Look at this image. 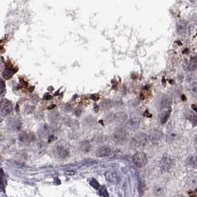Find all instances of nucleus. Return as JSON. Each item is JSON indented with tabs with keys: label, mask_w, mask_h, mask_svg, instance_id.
<instances>
[{
	"label": "nucleus",
	"mask_w": 197,
	"mask_h": 197,
	"mask_svg": "<svg viewBox=\"0 0 197 197\" xmlns=\"http://www.w3.org/2000/svg\"><path fill=\"white\" fill-rule=\"evenodd\" d=\"M90 98H93V99L95 100V101H97V100H99V96H98L97 97H96V96H95V94H94V96H93H93H90Z\"/></svg>",
	"instance_id": "nucleus-22"
},
{
	"label": "nucleus",
	"mask_w": 197,
	"mask_h": 197,
	"mask_svg": "<svg viewBox=\"0 0 197 197\" xmlns=\"http://www.w3.org/2000/svg\"><path fill=\"white\" fill-rule=\"evenodd\" d=\"M189 68L192 71L197 68V56H193L189 62Z\"/></svg>",
	"instance_id": "nucleus-16"
},
{
	"label": "nucleus",
	"mask_w": 197,
	"mask_h": 197,
	"mask_svg": "<svg viewBox=\"0 0 197 197\" xmlns=\"http://www.w3.org/2000/svg\"><path fill=\"white\" fill-rule=\"evenodd\" d=\"M149 139L153 144H158L161 142L163 138V133L159 129H152L149 132Z\"/></svg>",
	"instance_id": "nucleus-3"
},
{
	"label": "nucleus",
	"mask_w": 197,
	"mask_h": 197,
	"mask_svg": "<svg viewBox=\"0 0 197 197\" xmlns=\"http://www.w3.org/2000/svg\"><path fill=\"white\" fill-rule=\"evenodd\" d=\"M187 164L193 167H197V155H193L189 156L187 159Z\"/></svg>",
	"instance_id": "nucleus-14"
},
{
	"label": "nucleus",
	"mask_w": 197,
	"mask_h": 197,
	"mask_svg": "<svg viewBox=\"0 0 197 197\" xmlns=\"http://www.w3.org/2000/svg\"><path fill=\"white\" fill-rule=\"evenodd\" d=\"M111 154V149L108 146H102L100 148H98L96 152V155L97 157H106Z\"/></svg>",
	"instance_id": "nucleus-7"
},
{
	"label": "nucleus",
	"mask_w": 197,
	"mask_h": 197,
	"mask_svg": "<svg viewBox=\"0 0 197 197\" xmlns=\"http://www.w3.org/2000/svg\"><path fill=\"white\" fill-rule=\"evenodd\" d=\"M13 110V105L11 102L8 100L1 101V115L2 117H7L9 115Z\"/></svg>",
	"instance_id": "nucleus-4"
},
{
	"label": "nucleus",
	"mask_w": 197,
	"mask_h": 197,
	"mask_svg": "<svg viewBox=\"0 0 197 197\" xmlns=\"http://www.w3.org/2000/svg\"><path fill=\"white\" fill-rule=\"evenodd\" d=\"M170 105V100L167 96H163L160 99L159 102V107L160 110L166 109L169 107Z\"/></svg>",
	"instance_id": "nucleus-10"
},
{
	"label": "nucleus",
	"mask_w": 197,
	"mask_h": 197,
	"mask_svg": "<svg viewBox=\"0 0 197 197\" xmlns=\"http://www.w3.org/2000/svg\"><path fill=\"white\" fill-rule=\"evenodd\" d=\"M51 98H52V96H51V95L49 94V93H46V94L44 96V97H43V100H51Z\"/></svg>",
	"instance_id": "nucleus-21"
},
{
	"label": "nucleus",
	"mask_w": 197,
	"mask_h": 197,
	"mask_svg": "<svg viewBox=\"0 0 197 197\" xmlns=\"http://www.w3.org/2000/svg\"><path fill=\"white\" fill-rule=\"evenodd\" d=\"M16 72V68H12V66H6V68H5V71H4L3 72V76L5 79H8L11 77H12V76H13Z\"/></svg>",
	"instance_id": "nucleus-12"
},
{
	"label": "nucleus",
	"mask_w": 197,
	"mask_h": 197,
	"mask_svg": "<svg viewBox=\"0 0 197 197\" xmlns=\"http://www.w3.org/2000/svg\"><path fill=\"white\" fill-rule=\"evenodd\" d=\"M29 139V135L27 134L26 133H22L19 135V140L21 142H26V141L28 140Z\"/></svg>",
	"instance_id": "nucleus-19"
},
{
	"label": "nucleus",
	"mask_w": 197,
	"mask_h": 197,
	"mask_svg": "<svg viewBox=\"0 0 197 197\" xmlns=\"http://www.w3.org/2000/svg\"><path fill=\"white\" fill-rule=\"evenodd\" d=\"M106 178L110 182L117 184L119 181V177L115 172H110L106 174Z\"/></svg>",
	"instance_id": "nucleus-11"
},
{
	"label": "nucleus",
	"mask_w": 197,
	"mask_h": 197,
	"mask_svg": "<svg viewBox=\"0 0 197 197\" xmlns=\"http://www.w3.org/2000/svg\"><path fill=\"white\" fill-rule=\"evenodd\" d=\"M149 142V137L144 133L136 134L131 139V145L134 148H141L146 146Z\"/></svg>",
	"instance_id": "nucleus-1"
},
{
	"label": "nucleus",
	"mask_w": 197,
	"mask_h": 197,
	"mask_svg": "<svg viewBox=\"0 0 197 197\" xmlns=\"http://www.w3.org/2000/svg\"><path fill=\"white\" fill-rule=\"evenodd\" d=\"M178 197H181V196H178Z\"/></svg>",
	"instance_id": "nucleus-24"
},
{
	"label": "nucleus",
	"mask_w": 197,
	"mask_h": 197,
	"mask_svg": "<svg viewBox=\"0 0 197 197\" xmlns=\"http://www.w3.org/2000/svg\"><path fill=\"white\" fill-rule=\"evenodd\" d=\"M133 164L138 167H143L148 163V158L144 153L139 152L133 155Z\"/></svg>",
	"instance_id": "nucleus-2"
},
{
	"label": "nucleus",
	"mask_w": 197,
	"mask_h": 197,
	"mask_svg": "<svg viewBox=\"0 0 197 197\" xmlns=\"http://www.w3.org/2000/svg\"><path fill=\"white\" fill-rule=\"evenodd\" d=\"M81 149H82V151L84 152H88L90 150V146L89 142H84L82 143V146H81Z\"/></svg>",
	"instance_id": "nucleus-18"
},
{
	"label": "nucleus",
	"mask_w": 197,
	"mask_h": 197,
	"mask_svg": "<svg viewBox=\"0 0 197 197\" xmlns=\"http://www.w3.org/2000/svg\"><path fill=\"white\" fill-rule=\"evenodd\" d=\"M191 3H195L194 6H197V1H191Z\"/></svg>",
	"instance_id": "nucleus-23"
},
{
	"label": "nucleus",
	"mask_w": 197,
	"mask_h": 197,
	"mask_svg": "<svg viewBox=\"0 0 197 197\" xmlns=\"http://www.w3.org/2000/svg\"><path fill=\"white\" fill-rule=\"evenodd\" d=\"M170 111H171L170 109H169V110H166V111H165V112L162 114V115L161 117V122L162 123V124H165V122H167V119H168V118L170 117Z\"/></svg>",
	"instance_id": "nucleus-15"
},
{
	"label": "nucleus",
	"mask_w": 197,
	"mask_h": 197,
	"mask_svg": "<svg viewBox=\"0 0 197 197\" xmlns=\"http://www.w3.org/2000/svg\"><path fill=\"white\" fill-rule=\"evenodd\" d=\"M5 90V83L2 79V80H1V82H0V92H1V94L2 95V93H4V90Z\"/></svg>",
	"instance_id": "nucleus-20"
},
{
	"label": "nucleus",
	"mask_w": 197,
	"mask_h": 197,
	"mask_svg": "<svg viewBox=\"0 0 197 197\" xmlns=\"http://www.w3.org/2000/svg\"><path fill=\"white\" fill-rule=\"evenodd\" d=\"M55 153L61 159H65L69 155V151L63 146H57L55 149Z\"/></svg>",
	"instance_id": "nucleus-8"
},
{
	"label": "nucleus",
	"mask_w": 197,
	"mask_h": 197,
	"mask_svg": "<svg viewBox=\"0 0 197 197\" xmlns=\"http://www.w3.org/2000/svg\"><path fill=\"white\" fill-rule=\"evenodd\" d=\"M127 136H128V135H127V133L125 132L124 130L119 129L117 130L116 132H114V133L113 134V139H114L117 143L123 144L126 142L127 138H128Z\"/></svg>",
	"instance_id": "nucleus-5"
},
{
	"label": "nucleus",
	"mask_w": 197,
	"mask_h": 197,
	"mask_svg": "<svg viewBox=\"0 0 197 197\" xmlns=\"http://www.w3.org/2000/svg\"><path fill=\"white\" fill-rule=\"evenodd\" d=\"M172 165H173V160H172L170 157L167 156H165L162 159L160 166H161V169L163 171H168L171 168Z\"/></svg>",
	"instance_id": "nucleus-6"
},
{
	"label": "nucleus",
	"mask_w": 197,
	"mask_h": 197,
	"mask_svg": "<svg viewBox=\"0 0 197 197\" xmlns=\"http://www.w3.org/2000/svg\"><path fill=\"white\" fill-rule=\"evenodd\" d=\"M177 30H178V33H179L180 34L184 35L186 33L187 30H188V23H187L186 21L181 20L178 22Z\"/></svg>",
	"instance_id": "nucleus-9"
},
{
	"label": "nucleus",
	"mask_w": 197,
	"mask_h": 197,
	"mask_svg": "<svg viewBox=\"0 0 197 197\" xmlns=\"http://www.w3.org/2000/svg\"><path fill=\"white\" fill-rule=\"evenodd\" d=\"M139 121L138 119H131L127 124V127L131 131H135L139 128Z\"/></svg>",
	"instance_id": "nucleus-13"
},
{
	"label": "nucleus",
	"mask_w": 197,
	"mask_h": 197,
	"mask_svg": "<svg viewBox=\"0 0 197 197\" xmlns=\"http://www.w3.org/2000/svg\"><path fill=\"white\" fill-rule=\"evenodd\" d=\"M102 107L104 109H106V110L110 109V107H112V102L109 100H105L104 102H102Z\"/></svg>",
	"instance_id": "nucleus-17"
}]
</instances>
